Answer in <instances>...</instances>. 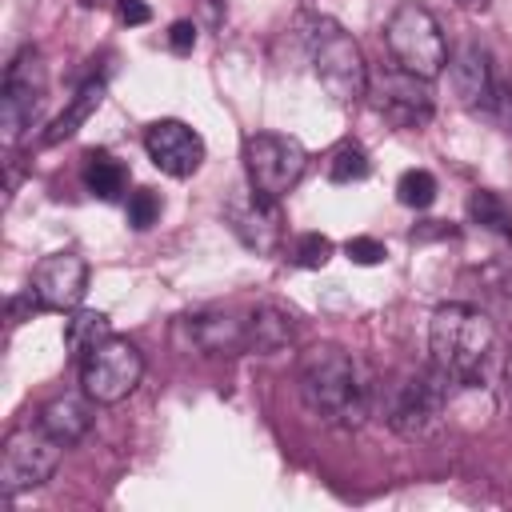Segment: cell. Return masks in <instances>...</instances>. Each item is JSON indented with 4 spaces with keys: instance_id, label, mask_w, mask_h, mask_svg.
I'll return each mask as SVG.
<instances>
[{
    "instance_id": "1",
    "label": "cell",
    "mask_w": 512,
    "mask_h": 512,
    "mask_svg": "<svg viewBox=\"0 0 512 512\" xmlns=\"http://www.w3.org/2000/svg\"><path fill=\"white\" fill-rule=\"evenodd\" d=\"M300 396L304 408L328 428H360L372 408L356 360L336 344H312L300 356Z\"/></svg>"
},
{
    "instance_id": "2",
    "label": "cell",
    "mask_w": 512,
    "mask_h": 512,
    "mask_svg": "<svg viewBox=\"0 0 512 512\" xmlns=\"http://www.w3.org/2000/svg\"><path fill=\"white\" fill-rule=\"evenodd\" d=\"M492 344H496V328L480 308H472V304H440L432 312L428 352H432V364L452 384H476Z\"/></svg>"
},
{
    "instance_id": "3",
    "label": "cell",
    "mask_w": 512,
    "mask_h": 512,
    "mask_svg": "<svg viewBox=\"0 0 512 512\" xmlns=\"http://www.w3.org/2000/svg\"><path fill=\"white\" fill-rule=\"evenodd\" d=\"M448 388L452 380L432 364L420 372H404L396 380L384 384L380 392V408L384 420L404 436V440H424L440 428L444 408H448Z\"/></svg>"
},
{
    "instance_id": "4",
    "label": "cell",
    "mask_w": 512,
    "mask_h": 512,
    "mask_svg": "<svg viewBox=\"0 0 512 512\" xmlns=\"http://www.w3.org/2000/svg\"><path fill=\"white\" fill-rule=\"evenodd\" d=\"M312 72L320 80V88L336 100V104H360L368 96V60L360 52V44L332 20H312Z\"/></svg>"
},
{
    "instance_id": "5",
    "label": "cell",
    "mask_w": 512,
    "mask_h": 512,
    "mask_svg": "<svg viewBox=\"0 0 512 512\" xmlns=\"http://www.w3.org/2000/svg\"><path fill=\"white\" fill-rule=\"evenodd\" d=\"M384 44L392 52V64L412 76L436 80L448 68V40L424 4H400L384 24Z\"/></svg>"
},
{
    "instance_id": "6",
    "label": "cell",
    "mask_w": 512,
    "mask_h": 512,
    "mask_svg": "<svg viewBox=\"0 0 512 512\" xmlns=\"http://www.w3.org/2000/svg\"><path fill=\"white\" fill-rule=\"evenodd\" d=\"M308 168V152L296 136L280 132H256L244 140V172L248 188L264 200H284Z\"/></svg>"
},
{
    "instance_id": "7",
    "label": "cell",
    "mask_w": 512,
    "mask_h": 512,
    "mask_svg": "<svg viewBox=\"0 0 512 512\" xmlns=\"http://www.w3.org/2000/svg\"><path fill=\"white\" fill-rule=\"evenodd\" d=\"M44 92H48V68L40 48H20L12 56V64L4 68V84H0V136L4 144H16L40 116L44 108Z\"/></svg>"
},
{
    "instance_id": "8",
    "label": "cell",
    "mask_w": 512,
    "mask_h": 512,
    "mask_svg": "<svg viewBox=\"0 0 512 512\" xmlns=\"http://www.w3.org/2000/svg\"><path fill=\"white\" fill-rule=\"evenodd\" d=\"M60 452H64V444L56 436H48L40 428V420L12 428L4 436V448H0V492L12 500L20 492L40 488L44 480H52Z\"/></svg>"
},
{
    "instance_id": "9",
    "label": "cell",
    "mask_w": 512,
    "mask_h": 512,
    "mask_svg": "<svg viewBox=\"0 0 512 512\" xmlns=\"http://www.w3.org/2000/svg\"><path fill=\"white\" fill-rule=\"evenodd\" d=\"M144 376V356L132 340L124 336H108L100 340L84 360H80V388L84 396H92L96 404H120L124 396L136 392Z\"/></svg>"
},
{
    "instance_id": "10",
    "label": "cell",
    "mask_w": 512,
    "mask_h": 512,
    "mask_svg": "<svg viewBox=\"0 0 512 512\" xmlns=\"http://www.w3.org/2000/svg\"><path fill=\"white\" fill-rule=\"evenodd\" d=\"M372 108L396 128H420L432 120V80L404 72L400 64L368 76Z\"/></svg>"
},
{
    "instance_id": "11",
    "label": "cell",
    "mask_w": 512,
    "mask_h": 512,
    "mask_svg": "<svg viewBox=\"0 0 512 512\" xmlns=\"http://www.w3.org/2000/svg\"><path fill=\"white\" fill-rule=\"evenodd\" d=\"M228 224L236 232V240L244 248H252L256 256H272L284 244V212L280 200H264L248 188V196H232L228 200Z\"/></svg>"
},
{
    "instance_id": "12",
    "label": "cell",
    "mask_w": 512,
    "mask_h": 512,
    "mask_svg": "<svg viewBox=\"0 0 512 512\" xmlns=\"http://www.w3.org/2000/svg\"><path fill=\"white\" fill-rule=\"evenodd\" d=\"M144 148H148V160L164 176H172V180H184V176H192L204 164V140L184 120H156V124H148Z\"/></svg>"
},
{
    "instance_id": "13",
    "label": "cell",
    "mask_w": 512,
    "mask_h": 512,
    "mask_svg": "<svg viewBox=\"0 0 512 512\" xmlns=\"http://www.w3.org/2000/svg\"><path fill=\"white\" fill-rule=\"evenodd\" d=\"M44 308L52 312H72L80 308L84 292H88V264L76 252H52L32 268V284H28Z\"/></svg>"
},
{
    "instance_id": "14",
    "label": "cell",
    "mask_w": 512,
    "mask_h": 512,
    "mask_svg": "<svg viewBox=\"0 0 512 512\" xmlns=\"http://www.w3.org/2000/svg\"><path fill=\"white\" fill-rule=\"evenodd\" d=\"M172 340H176V348L200 352V356H236V352H248V344H244V320L224 316V312L176 316Z\"/></svg>"
},
{
    "instance_id": "15",
    "label": "cell",
    "mask_w": 512,
    "mask_h": 512,
    "mask_svg": "<svg viewBox=\"0 0 512 512\" xmlns=\"http://www.w3.org/2000/svg\"><path fill=\"white\" fill-rule=\"evenodd\" d=\"M448 76H452V92L456 100L476 112V116H492V104H496V68H492V56L480 48V44H464L448 56Z\"/></svg>"
},
{
    "instance_id": "16",
    "label": "cell",
    "mask_w": 512,
    "mask_h": 512,
    "mask_svg": "<svg viewBox=\"0 0 512 512\" xmlns=\"http://www.w3.org/2000/svg\"><path fill=\"white\" fill-rule=\"evenodd\" d=\"M92 396H72V392H64V396H56V400H48L44 408H40V428L48 432V436H56L64 448H72V444H80L88 432H92Z\"/></svg>"
},
{
    "instance_id": "17",
    "label": "cell",
    "mask_w": 512,
    "mask_h": 512,
    "mask_svg": "<svg viewBox=\"0 0 512 512\" xmlns=\"http://www.w3.org/2000/svg\"><path fill=\"white\" fill-rule=\"evenodd\" d=\"M292 340H296V320H292V312H284V308H276V304H256V308L244 316V344H248V352L272 356V352H284Z\"/></svg>"
},
{
    "instance_id": "18",
    "label": "cell",
    "mask_w": 512,
    "mask_h": 512,
    "mask_svg": "<svg viewBox=\"0 0 512 512\" xmlns=\"http://www.w3.org/2000/svg\"><path fill=\"white\" fill-rule=\"evenodd\" d=\"M100 100H104V80H88L76 96H72V104L48 124V132L40 136V144H60V140H68V136H76V128L100 108Z\"/></svg>"
},
{
    "instance_id": "19",
    "label": "cell",
    "mask_w": 512,
    "mask_h": 512,
    "mask_svg": "<svg viewBox=\"0 0 512 512\" xmlns=\"http://www.w3.org/2000/svg\"><path fill=\"white\" fill-rule=\"evenodd\" d=\"M84 188L96 196V200H120L124 188H128V168L108 156V152H88L84 156Z\"/></svg>"
},
{
    "instance_id": "20",
    "label": "cell",
    "mask_w": 512,
    "mask_h": 512,
    "mask_svg": "<svg viewBox=\"0 0 512 512\" xmlns=\"http://www.w3.org/2000/svg\"><path fill=\"white\" fill-rule=\"evenodd\" d=\"M112 328H108V316L104 312H92V308H72V316L64 320V348L72 356H88L100 340H108Z\"/></svg>"
},
{
    "instance_id": "21",
    "label": "cell",
    "mask_w": 512,
    "mask_h": 512,
    "mask_svg": "<svg viewBox=\"0 0 512 512\" xmlns=\"http://www.w3.org/2000/svg\"><path fill=\"white\" fill-rule=\"evenodd\" d=\"M468 220L496 232V236H512V208L504 204L500 192H488V188H476L468 196Z\"/></svg>"
},
{
    "instance_id": "22",
    "label": "cell",
    "mask_w": 512,
    "mask_h": 512,
    "mask_svg": "<svg viewBox=\"0 0 512 512\" xmlns=\"http://www.w3.org/2000/svg\"><path fill=\"white\" fill-rule=\"evenodd\" d=\"M368 172H372V160H368V152L360 148V144H340L332 156H328V180L332 184H356V180H368Z\"/></svg>"
},
{
    "instance_id": "23",
    "label": "cell",
    "mask_w": 512,
    "mask_h": 512,
    "mask_svg": "<svg viewBox=\"0 0 512 512\" xmlns=\"http://www.w3.org/2000/svg\"><path fill=\"white\" fill-rule=\"evenodd\" d=\"M396 200L404 204V208H428L432 200H436V176L428 172V168H408L400 180H396Z\"/></svg>"
},
{
    "instance_id": "24",
    "label": "cell",
    "mask_w": 512,
    "mask_h": 512,
    "mask_svg": "<svg viewBox=\"0 0 512 512\" xmlns=\"http://www.w3.org/2000/svg\"><path fill=\"white\" fill-rule=\"evenodd\" d=\"M288 256H292V264H300V268H324V264L332 260V240H328L324 232H300V236L292 240Z\"/></svg>"
},
{
    "instance_id": "25",
    "label": "cell",
    "mask_w": 512,
    "mask_h": 512,
    "mask_svg": "<svg viewBox=\"0 0 512 512\" xmlns=\"http://www.w3.org/2000/svg\"><path fill=\"white\" fill-rule=\"evenodd\" d=\"M156 220H160V196H156L152 188L128 192V224H132L136 232H144V228H152Z\"/></svg>"
},
{
    "instance_id": "26",
    "label": "cell",
    "mask_w": 512,
    "mask_h": 512,
    "mask_svg": "<svg viewBox=\"0 0 512 512\" xmlns=\"http://www.w3.org/2000/svg\"><path fill=\"white\" fill-rule=\"evenodd\" d=\"M344 256H348L352 264H360V268H372V264H380V260L388 256V248H384L376 236H352V240L344 244Z\"/></svg>"
},
{
    "instance_id": "27",
    "label": "cell",
    "mask_w": 512,
    "mask_h": 512,
    "mask_svg": "<svg viewBox=\"0 0 512 512\" xmlns=\"http://www.w3.org/2000/svg\"><path fill=\"white\" fill-rule=\"evenodd\" d=\"M492 120L504 124V132H512V72L496 76V104H492Z\"/></svg>"
},
{
    "instance_id": "28",
    "label": "cell",
    "mask_w": 512,
    "mask_h": 512,
    "mask_svg": "<svg viewBox=\"0 0 512 512\" xmlns=\"http://www.w3.org/2000/svg\"><path fill=\"white\" fill-rule=\"evenodd\" d=\"M168 48H172L176 56H188V52L196 48V24H192V20H176V24L168 28Z\"/></svg>"
},
{
    "instance_id": "29",
    "label": "cell",
    "mask_w": 512,
    "mask_h": 512,
    "mask_svg": "<svg viewBox=\"0 0 512 512\" xmlns=\"http://www.w3.org/2000/svg\"><path fill=\"white\" fill-rule=\"evenodd\" d=\"M116 12L124 24H148L152 20V8L144 0H116Z\"/></svg>"
},
{
    "instance_id": "30",
    "label": "cell",
    "mask_w": 512,
    "mask_h": 512,
    "mask_svg": "<svg viewBox=\"0 0 512 512\" xmlns=\"http://www.w3.org/2000/svg\"><path fill=\"white\" fill-rule=\"evenodd\" d=\"M504 384H508V396H512V356H508V364H504Z\"/></svg>"
},
{
    "instance_id": "31",
    "label": "cell",
    "mask_w": 512,
    "mask_h": 512,
    "mask_svg": "<svg viewBox=\"0 0 512 512\" xmlns=\"http://www.w3.org/2000/svg\"><path fill=\"white\" fill-rule=\"evenodd\" d=\"M460 4H488V0H460Z\"/></svg>"
}]
</instances>
